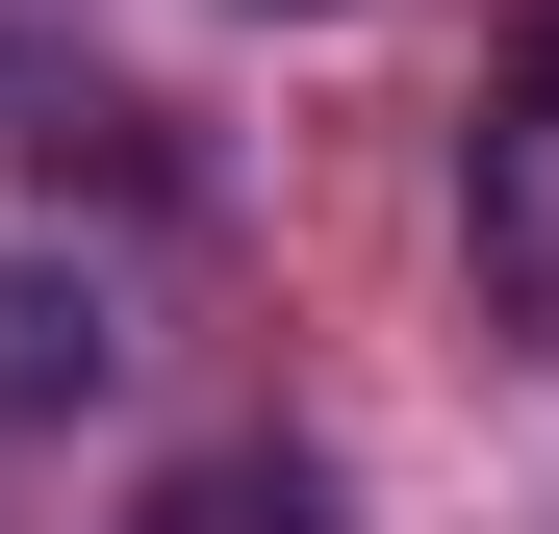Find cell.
I'll return each mask as SVG.
<instances>
[{
  "mask_svg": "<svg viewBox=\"0 0 559 534\" xmlns=\"http://www.w3.org/2000/svg\"><path fill=\"white\" fill-rule=\"evenodd\" d=\"M128 534H331V484H306V459H178Z\"/></svg>",
  "mask_w": 559,
  "mask_h": 534,
  "instance_id": "2",
  "label": "cell"
},
{
  "mask_svg": "<svg viewBox=\"0 0 559 534\" xmlns=\"http://www.w3.org/2000/svg\"><path fill=\"white\" fill-rule=\"evenodd\" d=\"M51 407H103V281H26L0 254V432H51Z\"/></svg>",
  "mask_w": 559,
  "mask_h": 534,
  "instance_id": "1",
  "label": "cell"
},
{
  "mask_svg": "<svg viewBox=\"0 0 559 534\" xmlns=\"http://www.w3.org/2000/svg\"><path fill=\"white\" fill-rule=\"evenodd\" d=\"M484 153H559V0H534V51H509V103H484Z\"/></svg>",
  "mask_w": 559,
  "mask_h": 534,
  "instance_id": "3",
  "label": "cell"
}]
</instances>
